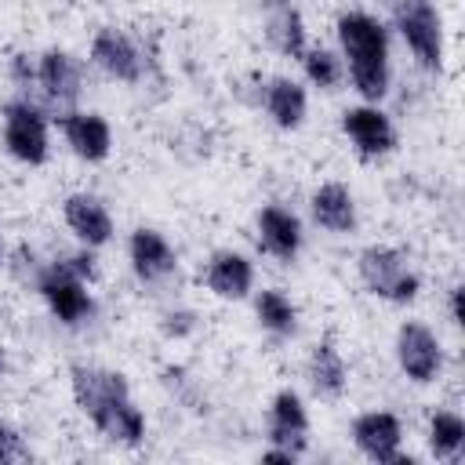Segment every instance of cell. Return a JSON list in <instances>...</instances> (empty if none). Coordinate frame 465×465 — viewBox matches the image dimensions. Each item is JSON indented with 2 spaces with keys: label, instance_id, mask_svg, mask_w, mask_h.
I'll return each mask as SVG.
<instances>
[{
  "label": "cell",
  "instance_id": "cell-1",
  "mask_svg": "<svg viewBox=\"0 0 465 465\" xmlns=\"http://www.w3.org/2000/svg\"><path fill=\"white\" fill-rule=\"evenodd\" d=\"M338 40L349 58L352 87L367 102L385 98V91H389V33H385V25L367 11H349L338 18Z\"/></svg>",
  "mask_w": 465,
  "mask_h": 465
},
{
  "label": "cell",
  "instance_id": "cell-2",
  "mask_svg": "<svg viewBox=\"0 0 465 465\" xmlns=\"http://www.w3.org/2000/svg\"><path fill=\"white\" fill-rule=\"evenodd\" d=\"M33 287H36L40 298L47 302L51 316H54L58 323H65V327H80V323H87V320L94 316V298H91V291H87V280L76 276V272L65 265V258L44 262V269H40V276H36Z\"/></svg>",
  "mask_w": 465,
  "mask_h": 465
},
{
  "label": "cell",
  "instance_id": "cell-3",
  "mask_svg": "<svg viewBox=\"0 0 465 465\" xmlns=\"http://www.w3.org/2000/svg\"><path fill=\"white\" fill-rule=\"evenodd\" d=\"M356 269H360V280L367 283V291L385 298V302H400L403 305V302H414L418 291H421L418 272H411L403 251H396V247H378L374 243V247L360 251Z\"/></svg>",
  "mask_w": 465,
  "mask_h": 465
},
{
  "label": "cell",
  "instance_id": "cell-4",
  "mask_svg": "<svg viewBox=\"0 0 465 465\" xmlns=\"http://www.w3.org/2000/svg\"><path fill=\"white\" fill-rule=\"evenodd\" d=\"M392 11H396V29L411 47V54L418 58V65L436 73L443 65V22L432 0H396Z\"/></svg>",
  "mask_w": 465,
  "mask_h": 465
},
{
  "label": "cell",
  "instance_id": "cell-5",
  "mask_svg": "<svg viewBox=\"0 0 465 465\" xmlns=\"http://www.w3.org/2000/svg\"><path fill=\"white\" fill-rule=\"evenodd\" d=\"M4 145L15 160L36 167L47 160V116L29 98H11L4 105Z\"/></svg>",
  "mask_w": 465,
  "mask_h": 465
},
{
  "label": "cell",
  "instance_id": "cell-6",
  "mask_svg": "<svg viewBox=\"0 0 465 465\" xmlns=\"http://www.w3.org/2000/svg\"><path fill=\"white\" fill-rule=\"evenodd\" d=\"M396 363H400V371H403L411 381H418V385L432 381V378L440 374V367H443L440 338H436L425 323L407 320V323L396 331Z\"/></svg>",
  "mask_w": 465,
  "mask_h": 465
},
{
  "label": "cell",
  "instance_id": "cell-7",
  "mask_svg": "<svg viewBox=\"0 0 465 465\" xmlns=\"http://www.w3.org/2000/svg\"><path fill=\"white\" fill-rule=\"evenodd\" d=\"M91 62L105 76L124 80V84H138L145 76V54H142V47L127 33H120L113 25H105V29L94 33V40H91Z\"/></svg>",
  "mask_w": 465,
  "mask_h": 465
},
{
  "label": "cell",
  "instance_id": "cell-8",
  "mask_svg": "<svg viewBox=\"0 0 465 465\" xmlns=\"http://www.w3.org/2000/svg\"><path fill=\"white\" fill-rule=\"evenodd\" d=\"M352 440H356V447H360L371 461H381V465L407 461V465H411V458L400 454L403 425H400V418L389 414V411H367V414H360V418L352 421Z\"/></svg>",
  "mask_w": 465,
  "mask_h": 465
},
{
  "label": "cell",
  "instance_id": "cell-9",
  "mask_svg": "<svg viewBox=\"0 0 465 465\" xmlns=\"http://www.w3.org/2000/svg\"><path fill=\"white\" fill-rule=\"evenodd\" d=\"M341 127L363 160H378L396 145L392 120L378 105H352L341 113Z\"/></svg>",
  "mask_w": 465,
  "mask_h": 465
},
{
  "label": "cell",
  "instance_id": "cell-10",
  "mask_svg": "<svg viewBox=\"0 0 465 465\" xmlns=\"http://www.w3.org/2000/svg\"><path fill=\"white\" fill-rule=\"evenodd\" d=\"M36 84H40V91L51 105H73L84 91L80 62L62 47H47L36 58Z\"/></svg>",
  "mask_w": 465,
  "mask_h": 465
},
{
  "label": "cell",
  "instance_id": "cell-11",
  "mask_svg": "<svg viewBox=\"0 0 465 465\" xmlns=\"http://www.w3.org/2000/svg\"><path fill=\"white\" fill-rule=\"evenodd\" d=\"M69 381H73V400L87 418L94 411H102L105 403L127 396V378L120 371H105V367H94V363H76L69 371Z\"/></svg>",
  "mask_w": 465,
  "mask_h": 465
},
{
  "label": "cell",
  "instance_id": "cell-12",
  "mask_svg": "<svg viewBox=\"0 0 465 465\" xmlns=\"http://www.w3.org/2000/svg\"><path fill=\"white\" fill-rule=\"evenodd\" d=\"M258 243L276 262H294V254L302 251V222H298V214L280 207V203H265L258 211Z\"/></svg>",
  "mask_w": 465,
  "mask_h": 465
},
{
  "label": "cell",
  "instance_id": "cell-13",
  "mask_svg": "<svg viewBox=\"0 0 465 465\" xmlns=\"http://www.w3.org/2000/svg\"><path fill=\"white\" fill-rule=\"evenodd\" d=\"M127 254H131V269L142 283H160L178 269L174 247L156 229H134L131 243H127Z\"/></svg>",
  "mask_w": 465,
  "mask_h": 465
},
{
  "label": "cell",
  "instance_id": "cell-14",
  "mask_svg": "<svg viewBox=\"0 0 465 465\" xmlns=\"http://www.w3.org/2000/svg\"><path fill=\"white\" fill-rule=\"evenodd\" d=\"M62 214H65V225L76 232V240L84 247H105L113 240V218H109V211L98 196L73 193V196H65Z\"/></svg>",
  "mask_w": 465,
  "mask_h": 465
},
{
  "label": "cell",
  "instance_id": "cell-15",
  "mask_svg": "<svg viewBox=\"0 0 465 465\" xmlns=\"http://www.w3.org/2000/svg\"><path fill=\"white\" fill-rule=\"evenodd\" d=\"M269 440H272V447H283V450H294V454L305 450L309 414H305V403H302L298 392L283 389V392L272 396V407H269Z\"/></svg>",
  "mask_w": 465,
  "mask_h": 465
},
{
  "label": "cell",
  "instance_id": "cell-16",
  "mask_svg": "<svg viewBox=\"0 0 465 465\" xmlns=\"http://www.w3.org/2000/svg\"><path fill=\"white\" fill-rule=\"evenodd\" d=\"M62 134H65L69 149H73L80 160H87V163L105 160L109 149H113V131H109L105 116H98V113L69 109V113L62 116Z\"/></svg>",
  "mask_w": 465,
  "mask_h": 465
},
{
  "label": "cell",
  "instance_id": "cell-17",
  "mask_svg": "<svg viewBox=\"0 0 465 465\" xmlns=\"http://www.w3.org/2000/svg\"><path fill=\"white\" fill-rule=\"evenodd\" d=\"M203 280L218 298H247V291L254 287V265L240 251H218L211 254Z\"/></svg>",
  "mask_w": 465,
  "mask_h": 465
},
{
  "label": "cell",
  "instance_id": "cell-18",
  "mask_svg": "<svg viewBox=\"0 0 465 465\" xmlns=\"http://www.w3.org/2000/svg\"><path fill=\"white\" fill-rule=\"evenodd\" d=\"M262 102H265V113L272 116L276 127L283 131H294L302 127L305 113H309V98H305V87L291 76H272L262 91Z\"/></svg>",
  "mask_w": 465,
  "mask_h": 465
},
{
  "label": "cell",
  "instance_id": "cell-19",
  "mask_svg": "<svg viewBox=\"0 0 465 465\" xmlns=\"http://www.w3.org/2000/svg\"><path fill=\"white\" fill-rule=\"evenodd\" d=\"M91 421L98 425V432H102L105 440H113V443H120V447H138V443L145 440V414L131 403V396L105 403L102 411L91 414Z\"/></svg>",
  "mask_w": 465,
  "mask_h": 465
},
{
  "label": "cell",
  "instance_id": "cell-20",
  "mask_svg": "<svg viewBox=\"0 0 465 465\" xmlns=\"http://www.w3.org/2000/svg\"><path fill=\"white\" fill-rule=\"evenodd\" d=\"M316 225H323L327 232H352L356 229V200L341 182H327L312 193L309 200Z\"/></svg>",
  "mask_w": 465,
  "mask_h": 465
},
{
  "label": "cell",
  "instance_id": "cell-21",
  "mask_svg": "<svg viewBox=\"0 0 465 465\" xmlns=\"http://www.w3.org/2000/svg\"><path fill=\"white\" fill-rule=\"evenodd\" d=\"M265 36L280 54L302 58V51H305V22H302V15H298V7L291 0H269Z\"/></svg>",
  "mask_w": 465,
  "mask_h": 465
},
{
  "label": "cell",
  "instance_id": "cell-22",
  "mask_svg": "<svg viewBox=\"0 0 465 465\" xmlns=\"http://www.w3.org/2000/svg\"><path fill=\"white\" fill-rule=\"evenodd\" d=\"M345 381H349V371H345L341 352L331 341H316L309 352V385L316 389V396L338 400L345 392Z\"/></svg>",
  "mask_w": 465,
  "mask_h": 465
},
{
  "label": "cell",
  "instance_id": "cell-23",
  "mask_svg": "<svg viewBox=\"0 0 465 465\" xmlns=\"http://www.w3.org/2000/svg\"><path fill=\"white\" fill-rule=\"evenodd\" d=\"M254 316H258V323L269 331V334H294V327H298V309H294V302L283 294V291H276V287H265V291H258V298H254Z\"/></svg>",
  "mask_w": 465,
  "mask_h": 465
},
{
  "label": "cell",
  "instance_id": "cell-24",
  "mask_svg": "<svg viewBox=\"0 0 465 465\" xmlns=\"http://www.w3.org/2000/svg\"><path fill=\"white\" fill-rule=\"evenodd\" d=\"M465 447V421L454 411H436L429 421V450L443 461H454Z\"/></svg>",
  "mask_w": 465,
  "mask_h": 465
},
{
  "label": "cell",
  "instance_id": "cell-25",
  "mask_svg": "<svg viewBox=\"0 0 465 465\" xmlns=\"http://www.w3.org/2000/svg\"><path fill=\"white\" fill-rule=\"evenodd\" d=\"M302 65H305V76L316 84V87H323V91H331L338 80H341V65H338V58L331 54V51H323V47H305L302 51Z\"/></svg>",
  "mask_w": 465,
  "mask_h": 465
},
{
  "label": "cell",
  "instance_id": "cell-26",
  "mask_svg": "<svg viewBox=\"0 0 465 465\" xmlns=\"http://www.w3.org/2000/svg\"><path fill=\"white\" fill-rule=\"evenodd\" d=\"M193 327H196V320H193V312H185V309H174V312L163 316V331H167L171 338H185Z\"/></svg>",
  "mask_w": 465,
  "mask_h": 465
},
{
  "label": "cell",
  "instance_id": "cell-27",
  "mask_svg": "<svg viewBox=\"0 0 465 465\" xmlns=\"http://www.w3.org/2000/svg\"><path fill=\"white\" fill-rule=\"evenodd\" d=\"M11 76H15L18 84L36 80V65L29 62V54H15V58H11Z\"/></svg>",
  "mask_w": 465,
  "mask_h": 465
},
{
  "label": "cell",
  "instance_id": "cell-28",
  "mask_svg": "<svg viewBox=\"0 0 465 465\" xmlns=\"http://www.w3.org/2000/svg\"><path fill=\"white\" fill-rule=\"evenodd\" d=\"M11 454H15V436L0 425V461H4V458H11Z\"/></svg>",
  "mask_w": 465,
  "mask_h": 465
},
{
  "label": "cell",
  "instance_id": "cell-29",
  "mask_svg": "<svg viewBox=\"0 0 465 465\" xmlns=\"http://www.w3.org/2000/svg\"><path fill=\"white\" fill-rule=\"evenodd\" d=\"M450 316H454V323H461V287L450 291Z\"/></svg>",
  "mask_w": 465,
  "mask_h": 465
},
{
  "label": "cell",
  "instance_id": "cell-30",
  "mask_svg": "<svg viewBox=\"0 0 465 465\" xmlns=\"http://www.w3.org/2000/svg\"><path fill=\"white\" fill-rule=\"evenodd\" d=\"M0 371H4V349H0Z\"/></svg>",
  "mask_w": 465,
  "mask_h": 465
},
{
  "label": "cell",
  "instance_id": "cell-31",
  "mask_svg": "<svg viewBox=\"0 0 465 465\" xmlns=\"http://www.w3.org/2000/svg\"><path fill=\"white\" fill-rule=\"evenodd\" d=\"M0 251H4V243H0Z\"/></svg>",
  "mask_w": 465,
  "mask_h": 465
}]
</instances>
